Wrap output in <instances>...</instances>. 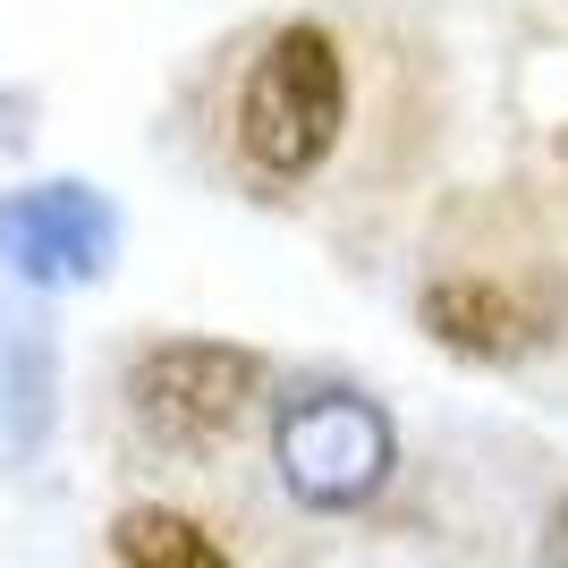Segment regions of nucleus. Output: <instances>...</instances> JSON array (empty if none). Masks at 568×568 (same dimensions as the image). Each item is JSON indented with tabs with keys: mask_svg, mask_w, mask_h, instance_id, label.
Wrapping results in <instances>:
<instances>
[{
	"mask_svg": "<svg viewBox=\"0 0 568 568\" xmlns=\"http://www.w3.org/2000/svg\"><path fill=\"white\" fill-rule=\"evenodd\" d=\"M365 60L356 34L339 18H281L263 26L255 51L237 60L230 85V170L237 187L263 195V204H314L323 187H339L348 153L374 128H365Z\"/></svg>",
	"mask_w": 568,
	"mask_h": 568,
	"instance_id": "nucleus-1",
	"label": "nucleus"
},
{
	"mask_svg": "<svg viewBox=\"0 0 568 568\" xmlns=\"http://www.w3.org/2000/svg\"><path fill=\"white\" fill-rule=\"evenodd\" d=\"M272 467L297 509L348 518V509L382 500V484L399 475V425L356 382H297L272 407Z\"/></svg>",
	"mask_w": 568,
	"mask_h": 568,
	"instance_id": "nucleus-2",
	"label": "nucleus"
},
{
	"mask_svg": "<svg viewBox=\"0 0 568 568\" xmlns=\"http://www.w3.org/2000/svg\"><path fill=\"white\" fill-rule=\"evenodd\" d=\"M263 399V356L237 339H153L128 365V425L170 458L221 450Z\"/></svg>",
	"mask_w": 568,
	"mask_h": 568,
	"instance_id": "nucleus-3",
	"label": "nucleus"
},
{
	"mask_svg": "<svg viewBox=\"0 0 568 568\" xmlns=\"http://www.w3.org/2000/svg\"><path fill=\"white\" fill-rule=\"evenodd\" d=\"M119 255V204L85 179H34L0 195V272L18 288H85Z\"/></svg>",
	"mask_w": 568,
	"mask_h": 568,
	"instance_id": "nucleus-4",
	"label": "nucleus"
},
{
	"mask_svg": "<svg viewBox=\"0 0 568 568\" xmlns=\"http://www.w3.org/2000/svg\"><path fill=\"white\" fill-rule=\"evenodd\" d=\"M416 332L467 365H518L560 332V314L544 288L500 281V272H433L416 288Z\"/></svg>",
	"mask_w": 568,
	"mask_h": 568,
	"instance_id": "nucleus-5",
	"label": "nucleus"
},
{
	"mask_svg": "<svg viewBox=\"0 0 568 568\" xmlns=\"http://www.w3.org/2000/svg\"><path fill=\"white\" fill-rule=\"evenodd\" d=\"M60 416V348L26 297L0 288V467H34Z\"/></svg>",
	"mask_w": 568,
	"mask_h": 568,
	"instance_id": "nucleus-6",
	"label": "nucleus"
},
{
	"mask_svg": "<svg viewBox=\"0 0 568 568\" xmlns=\"http://www.w3.org/2000/svg\"><path fill=\"white\" fill-rule=\"evenodd\" d=\"M111 560L119 568H237L187 509H162V500H136V509L111 518Z\"/></svg>",
	"mask_w": 568,
	"mask_h": 568,
	"instance_id": "nucleus-7",
	"label": "nucleus"
},
{
	"mask_svg": "<svg viewBox=\"0 0 568 568\" xmlns=\"http://www.w3.org/2000/svg\"><path fill=\"white\" fill-rule=\"evenodd\" d=\"M544 568H568V500L544 518Z\"/></svg>",
	"mask_w": 568,
	"mask_h": 568,
	"instance_id": "nucleus-8",
	"label": "nucleus"
},
{
	"mask_svg": "<svg viewBox=\"0 0 568 568\" xmlns=\"http://www.w3.org/2000/svg\"><path fill=\"white\" fill-rule=\"evenodd\" d=\"M560 162H568V128H560Z\"/></svg>",
	"mask_w": 568,
	"mask_h": 568,
	"instance_id": "nucleus-9",
	"label": "nucleus"
}]
</instances>
